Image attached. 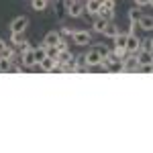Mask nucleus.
Here are the masks:
<instances>
[{
  "label": "nucleus",
  "instance_id": "obj_1",
  "mask_svg": "<svg viewBox=\"0 0 153 153\" xmlns=\"http://www.w3.org/2000/svg\"><path fill=\"white\" fill-rule=\"evenodd\" d=\"M65 10L71 19H80L82 14H86V4L84 0H65Z\"/></svg>",
  "mask_w": 153,
  "mask_h": 153
},
{
  "label": "nucleus",
  "instance_id": "obj_2",
  "mask_svg": "<svg viewBox=\"0 0 153 153\" xmlns=\"http://www.w3.org/2000/svg\"><path fill=\"white\" fill-rule=\"evenodd\" d=\"M21 63L25 65V70H39V63L35 57V49H27L25 53H21Z\"/></svg>",
  "mask_w": 153,
  "mask_h": 153
},
{
  "label": "nucleus",
  "instance_id": "obj_3",
  "mask_svg": "<svg viewBox=\"0 0 153 153\" xmlns=\"http://www.w3.org/2000/svg\"><path fill=\"white\" fill-rule=\"evenodd\" d=\"M86 55V65L88 68H96V65H100L102 63V55H100V51H98V47H94V49H90L88 53H84Z\"/></svg>",
  "mask_w": 153,
  "mask_h": 153
},
{
  "label": "nucleus",
  "instance_id": "obj_4",
  "mask_svg": "<svg viewBox=\"0 0 153 153\" xmlns=\"http://www.w3.org/2000/svg\"><path fill=\"white\" fill-rule=\"evenodd\" d=\"M141 39L135 35V33H129V39H127V51H129L131 55H135V53H139L141 51Z\"/></svg>",
  "mask_w": 153,
  "mask_h": 153
},
{
  "label": "nucleus",
  "instance_id": "obj_5",
  "mask_svg": "<svg viewBox=\"0 0 153 153\" xmlns=\"http://www.w3.org/2000/svg\"><path fill=\"white\" fill-rule=\"evenodd\" d=\"M71 39H74V43H76V45H80V47L88 45V43H92V35H90L88 31H74Z\"/></svg>",
  "mask_w": 153,
  "mask_h": 153
},
{
  "label": "nucleus",
  "instance_id": "obj_6",
  "mask_svg": "<svg viewBox=\"0 0 153 153\" xmlns=\"http://www.w3.org/2000/svg\"><path fill=\"white\" fill-rule=\"evenodd\" d=\"M135 59H137V65H149V63H153V51L141 49L139 53H135Z\"/></svg>",
  "mask_w": 153,
  "mask_h": 153
},
{
  "label": "nucleus",
  "instance_id": "obj_7",
  "mask_svg": "<svg viewBox=\"0 0 153 153\" xmlns=\"http://www.w3.org/2000/svg\"><path fill=\"white\" fill-rule=\"evenodd\" d=\"M27 25H29V19L27 16H16L10 23V33H25Z\"/></svg>",
  "mask_w": 153,
  "mask_h": 153
},
{
  "label": "nucleus",
  "instance_id": "obj_8",
  "mask_svg": "<svg viewBox=\"0 0 153 153\" xmlns=\"http://www.w3.org/2000/svg\"><path fill=\"white\" fill-rule=\"evenodd\" d=\"M59 41H61V33H59V31H49L47 35L43 37V43H45L47 47H55Z\"/></svg>",
  "mask_w": 153,
  "mask_h": 153
},
{
  "label": "nucleus",
  "instance_id": "obj_9",
  "mask_svg": "<svg viewBox=\"0 0 153 153\" xmlns=\"http://www.w3.org/2000/svg\"><path fill=\"white\" fill-rule=\"evenodd\" d=\"M57 63H59L57 57H49V55H47L45 59H41V61H39V70H41V71H53Z\"/></svg>",
  "mask_w": 153,
  "mask_h": 153
},
{
  "label": "nucleus",
  "instance_id": "obj_10",
  "mask_svg": "<svg viewBox=\"0 0 153 153\" xmlns=\"http://www.w3.org/2000/svg\"><path fill=\"white\" fill-rule=\"evenodd\" d=\"M108 23H110V21H106V19H102V16H96L94 23H92V29H94L96 33L104 35V29H106V25H108Z\"/></svg>",
  "mask_w": 153,
  "mask_h": 153
},
{
  "label": "nucleus",
  "instance_id": "obj_11",
  "mask_svg": "<svg viewBox=\"0 0 153 153\" xmlns=\"http://www.w3.org/2000/svg\"><path fill=\"white\" fill-rule=\"evenodd\" d=\"M139 27H141L143 31H153V16L149 14H145V16H139Z\"/></svg>",
  "mask_w": 153,
  "mask_h": 153
},
{
  "label": "nucleus",
  "instance_id": "obj_12",
  "mask_svg": "<svg viewBox=\"0 0 153 153\" xmlns=\"http://www.w3.org/2000/svg\"><path fill=\"white\" fill-rule=\"evenodd\" d=\"M84 4H86V14H98V10H100L98 0H86Z\"/></svg>",
  "mask_w": 153,
  "mask_h": 153
},
{
  "label": "nucleus",
  "instance_id": "obj_13",
  "mask_svg": "<svg viewBox=\"0 0 153 153\" xmlns=\"http://www.w3.org/2000/svg\"><path fill=\"white\" fill-rule=\"evenodd\" d=\"M98 16H102V19H106V21H112V19H114V8H108V6H104V4H100Z\"/></svg>",
  "mask_w": 153,
  "mask_h": 153
},
{
  "label": "nucleus",
  "instance_id": "obj_14",
  "mask_svg": "<svg viewBox=\"0 0 153 153\" xmlns=\"http://www.w3.org/2000/svg\"><path fill=\"white\" fill-rule=\"evenodd\" d=\"M71 59H74V55H71L70 49H65V51H59V53H57V61L61 63V65H68Z\"/></svg>",
  "mask_w": 153,
  "mask_h": 153
},
{
  "label": "nucleus",
  "instance_id": "obj_15",
  "mask_svg": "<svg viewBox=\"0 0 153 153\" xmlns=\"http://www.w3.org/2000/svg\"><path fill=\"white\" fill-rule=\"evenodd\" d=\"M118 33H120V29H118L114 23H108V25H106V29H104V37H108V39H114Z\"/></svg>",
  "mask_w": 153,
  "mask_h": 153
},
{
  "label": "nucleus",
  "instance_id": "obj_16",
  "mask_svg": "<svg viewBox=\"0 0 153 153\" xmlns=\"http://www.w3.org/2000/svg\"><path fill=\"white\" fill-rule=\"evenodd\" d=\"M10 68H12V59H8V57H0V74H8L10 71Z\"/></svg>",
  "mask_w": 153,
  "mask_h": 153
},
{
  "label": "nucleus",
  "instance_id": "obj_17",
  "mask_svg": "<svg viewBox=\"0 0 153 153\" xmlns=\"http://www.w3.org/2000/svg\"><path fill=\"white\" fill-rule=\"evenodd\" d=\"M127 39H129V33H118L114 37V47H127Z\"/></svg>",
  "mask_w": 153,
  "mask_h": 153
},
{
  "label": "nucleus",
  "instance_id": "obj_18",
  "mask_svg": "<svg viewBox=\"0 0 153 153\" xmlns=\"http://www.w3.org/2000/svg\"><path fill=\"white\" fill-rule=\"evenodd\" d=\"M10 43L14 45V47L23 45L25 43V33H10Z\"/></svg>",
  "mask_w": 153,
  "mask_h": 153
},
{
  "label": "nucleus",
  "instance_id": "obj_19",
  "mask_svg": "<svg viewBox=\"0 0 153 153\" xmlns=\"http://www.w3.org/2000/svg\"><path fill=\"white\" fill-rule=\"evenodd\" d=\"M49 4V0H31V6H33V10H45Z\"/></svg>",
  "mask_w": 153,
  "mask_h": 153
},
{
  "label": "nucleus",
  "instance_id": "obj_20",
  "mask_svg": "<svg viewBox=\"0 0 153 153\" xmlns=\"http://www.w3.org/2000/svg\"><path fill=\"white\" fill-rule=\"evenodd\" d=\"M129 19H131V23H139V10H137V6L129 10Z\"/></svg>",
  "mask_w": 153,
  "mask_h": 153
},
{
  "label": "nucleus",
  "instance_id": "obj_21",
  "mask_svg": "<svg viewBox=\"0 0 153 153\" xmlns=\"http://www.w3.org/2000/svg\"><path fill=\"white\" fill-rule=\"evenodd\" d=\"M55 49H57V53H59V51H65V49H68V41H63V39H61L57 45H55Z\"/></svg>",
  "mask_w": 153,
  "mask_h": 153
},
{
  "label": "nucleus",
  "instance_id": "obj_22",
  "mask_svg": "<svg viewBox=\"0 0 153 153\" xmlns=\"http://www.w3.org/2000/svg\"><path fill=\"white\" fill-rule=\"evenodd\" d=\"M59 33H61V35H63V37H71V35H74V31H71L70 27H63V29H61Z\"/></svg>",
  "mask_w": 153,
  "mask_h": 153
},
{
  "label": "nucleus",
  "instance_id": "obj_23",
  "mask_svg": "<svg viewBox=\"0 0 153 153\" xmlns=\"http://www.w3.org/2000/svg\"><path fill=\"white\" fill-rule=\"evenodd\" d=\"M98 51H100V55H102V57H106V55L110 53V51H108V47H104V45H98Z\"/></svg>",
  "mask_w": 153,
  "mask_h": 153
},
{
  "label": "nucleus",
  "instance_id": "obj_24",
  "mask_svg": "<svg viewBox=\"0 0 153 153\" xmlns=\"http://www.w3.org/2000/svg\"><path fill=\"white\" fill-rule=\"evenodd\" d=\"M6 47H8V45H6V41H4V39H0V57L4 55V51H6Z\"/></svg>",
  "mask_w": 153,
  "mask_h": 153
},
{
  "label": "nucleus",
  "instance_id": "obj_25",
  "mask_svg": "<svg viewBox=\"0 0 153 153\" xmlns=\"http://www.w3.org/2000/svg\"><path fill=\"white\" fill-rule=\"evenodd\" d=\"M47 55L49 57H57V49L55 47H47Z\"/></svg>",
  "mask_w": 153,
  "mask_h": 153
},
{
  "label": "nucleus",
  "instance_id": "obj_26",
  "mask_svg": "<svg viewBox=\"0 0 153 153\" xmlns=\"http://www.w3.org/2000/svg\"><path fill=\"white\" fill-rule=\"evenodd\" d=\"M135 4H137V6H149L151 0H135Z\"/></svg>",
  "mask_w": 153,
  "mask_h": 153
},
{
  "label": "nucleus",
  "instance_id": "obj_27",
  "mask_svg": "<svg viewBox=\"0 0 153 153\" xmlns=\"http://www.w3.org/2000/svg\"><path fill=\"white\" fill-rule=\"evenodd\" d=\"M98 2H100V4H104V2H106V0H98Z\"/></svg>",
  "mask_w": 153,
  "mask_h": 153
},
{
  "label": "nucleus",
  "instance_id": "obj_28",
  "mask_svg": "<svg viewBox=\"0 0 153 153\" xmlns=\"http://www.w3.org/2000/svg\"><path fill=\"white\" fill-rule=\"evenodd\" d=\"M151 49H153V39H151Z\"/></svg>",
  "mask_w": 153,
  "mask_h": 153
},
{
  "label": "nucleus",
  "instance_id": "obj_29",
  "mask_svg": "<svg viewBox=\"0 0 153 153\" xmlns=\"http://www.w3.org/2000/svg\"><path fill=\"white\" fill-rule=\"evenodd\" d=\"M151 6H153V0H151Z\"/></svg>",
  "mask_w": 153,
  "mask_h": 153
},
{
  "label": "nucleus",
  "instance_id": "obj_30",
  "mask_svg": "<svg viewBox=\"0 0 153 153\" xmlns=\"http://www.w3.org/2000/svg\"><path fill=\"white\" fill-rule=\"evenodd\" d=\"M84 2H86V0H84Z\"/></svg>",
  "mask_w": 153,
  "mask_h": 153
}]
</instances>
